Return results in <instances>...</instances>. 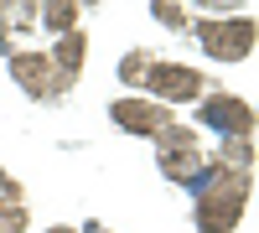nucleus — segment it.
Returning <instances> with one entry per match:
<instances>
[{
	"instance_id": "nucleus-1",
	"label": "nucleus",
	"mask_w": 259,
	"mask_h": 233,
	"mask_svg": "<svg viewBox=\"0 0 259 233\" xmlns=\"http://www.w3.org/2000/svg\"><path fill=\"white\" fill-rule=\"evenodd\" d=\"M187 192H192V202H197L192 218H197L202 233H233L239 218H244V202H249V176L207 161L202 171L187 181Z\"/></svg>"
},
{
	"instance_id": "nucleus-2",
	"label": "nucleus",
	"mask_w": 259,
	"mask_h": 233,
	"mask_svg": "<svg viewBox=\"0 0 259 233\" xmlns=\"http://www.w3.org/2000/svg\"><path fill=\"white\" fill-rule=\"evenodd\" d=\"M197 36H202V52L218 57V62H244L254 52V21L249 16H212L197 21Z\"/></svg>"
},
{
	"instance_id": "nucleus-3",
	"label": "nucleus",
	"mask_w": 259,
	"mask_h": 233,
	"mask_svg": "<svg viewBox=\"0 0 259 233\" xmlns=\"http://www.w3.org/2000/svg\"><path fill=\"white\" fill-rule=\"evenodd\" d=\"M156 166H161V176H171L177 187H187L207 166V156H202V145H197V135H192L187 124H171V130L156 140Z\"/></svg>"
},
{
	"instance_id": "nucleus-4",
	"label": "nucleus",
	"mask_w": 259,
	"mask_h": 233,
	"mask_svg": "<svg viewBox=\"0 0 259 233\" xmlns=\"http://www.w3.org/2000/svg\"><path fill=\"white\" fill-rule=\"evenodd\" d=\"M140 88L156 99V104H192V99H202L207 94V78L197 73V68H182V62H150V73H145V83Z\"/></svg>"
},
{
	"instance_id": "nucleus-5",
	"label": "nucleus",
	"mask_w": 259,
	"mask_h": 233,
	"mask_svg": "<svg viewBox=\"0 0 259 233\" xmlns=\"http://www.w3.org/2000/svg\"><path fill=\"white\" fill-rule=\"evenodd\" d=\"M197 119L207 124V130H218L223 140H249L254 135V109L239 94H223V88L197 99Z\"/></svg>"
},
{
	"instance_id": "nucleus-6",
	"label": "nucleus",
	"mask_w": 259,
	"mask_h": 233,
	"mask_svg": "<svg viewBox=\"0 0 259 233\" xmlns=\"http://www.w3.org/2000/svg\"><path fill=\"white\" fill-rule=\"evenodd\" d=\"M109 119L119 124V130H130V135H145V140H161L171 124H177V114L166 109V104H156V99H114L109 104Z\"/></svg>"
},
{
	"instance_id": "nucleus-7",
	"label": "nucleus",
	"mask_w": 259,
	"mask_h": 233,
	"mask_svg": "<svg viewBox=\"0 0 259 233\" xmlns=\"http://www.w3.org/2000/svg\"><path fill=\"white\" fill-rule=\"evenodd\" d=\"M11 78H16L31 99H41V104H52V99L68 94V83L57 78V68H52L47 52H11Z\"/></svg>"
},
{
	"instance_id": "nucleus-8",
	"label": "nucleus",
	"mask_w": 259,
	"mask_h": 233,
	"mask_svg": "<svg viewBox=\"0 0 259 233\" xmlns=\"http://www.w3.org/2000/svg\"><path fill=\"white\" fill-rule=\"evenodd\" d=\"M83 52H89V41H83V31H68V36H57V47L47 52L52 57V68H57V78L68 83H78V73H83Z\"/></svg>"
},
{
	"instance_id": "nucleus-9",
	"label": "nucleus",
	"mask_w": 259,
	"mask_h": 233,
	"mask_svg": "<svg viewBox=\"0 0 259 233\" xmlns=\"http://www.w3.org/2000/svg\"><path fill=\"white\" fill-rule=\"evenodd\" d=\"M41 16V26H47V31H57V36H68V31H78V16H83V6H78V0H52V6H36Z\"/></svg>"
},
{
	"instance_id": "nucleus-10",
	"label": "nucleus",
	"mask_w": 259,
	"mask_h": 233,
	"mask_svg": "<svg viewBox=\"0 0 259 233\" xmlns=\"http://www.w3.org/2000/svg\"><path fill=\"white\" fill-rule=\"evenodd\" d=\"M0 233H26V202H21L16 181L0 192Z\"/></svg>"
},
{
	"instance_id": "nucleus-11",
	"label": "nucleus",
	"mask_w": 259,
	"mask_h": 233,
	"mask_svg": "<svg viewBox=\"0 0 259 233\" xmlns=\"http://www.w3.org/2000/svg\"><path fill=\"white\" fill-rule=\"evenodd\" d=\"M249 156H254V140H223L218 166H228V171H244V176H249Z\"/></svg>"
},
{
	"instance_id": "nucleus-12",
	"label": "nucleus",
	"mask_w": 259,
	"mask_h": 233,
	"mask_svg": "<svg viewBox=\"0 0 259 233\" xmlns=\"http://www.w3.org/2000/svg\"><path fill=\"white\" fill-rule=\"evenodd\" d=\"M150 62H156L150 52H130V57L119 62V83H130V88H140V83H145V73H150Z\"/></svg>"
},
{
	"instance_id": "nucleus-13",
	"label": "nucleus",
	"mask_w": 259,
	"mask_h": 233,
	"mask_svg": "<svg viewBox=\"0 0 259 233\" xmlns=\"http://www.w3.org/2000/svg\"><path fill=\"white\" fill-rule=\"evenodd\" d=\"M150 16H156L161 26H171V31H187V26H192L187 11H182V6H171V0H156V6H150Z\"/></svg>"
},
{
	"instance_id": "nucleus-14",
	"label": "nucleus",
	"mask_w": 259,
	"mask_h": 233,
	"mask_svg": "<svg viewBox=\"0 0 259 233\" xmlns=\"http://www.w3.org/2000/svg\"><path fill=\"white\" fill-rule=\"evenodd\" d=\"M0 57H11V26H6V6H0Z\"/></svg>"
},
{
	"instance_id": "nucleus-15",
	"label": "nucleus",
	"mask_w": 259,
	"mask_h": 233,
	"mask_svg": "<svg viewBox=\"0 0 259 233\" xmlns=\"http://www.w3.org/2000/svg\"><path fill=\"white\" fill-rule=\"evenodd\" d=\"M83 233H109V228H99V223H89V228H83Z\"/></svg>"
},
{
	"instance_id": "nucleus-16",
	"label": "nucleus",
	"mask_w": 259,
	"mask_h": 233,
	"mask_svg": "<svg viewBox=\"0 0 259 233\" xmlns=\"http://www.w3.org/2000/svg\"><path fill=\"white\" fill-rule=\"evenodd\" d=\"M6 187H11V176H6V171H0V192H6Z\"/></svg>"
},
{
	"instance_id": "nucleus-17",
	"label": "nucleus",
	"mask_w": 259,
	"mask_h": 233,
	"mask_svg": "<svg viewBox=\"0 0 259 233\" xmlns=\"http://www.w3.org/2000/svg\"><path fill=\"white\" fill-rule=\"evenodd\" d=\"M47 233H78V228H47Z\"/></svg>"
}]
</instances>
